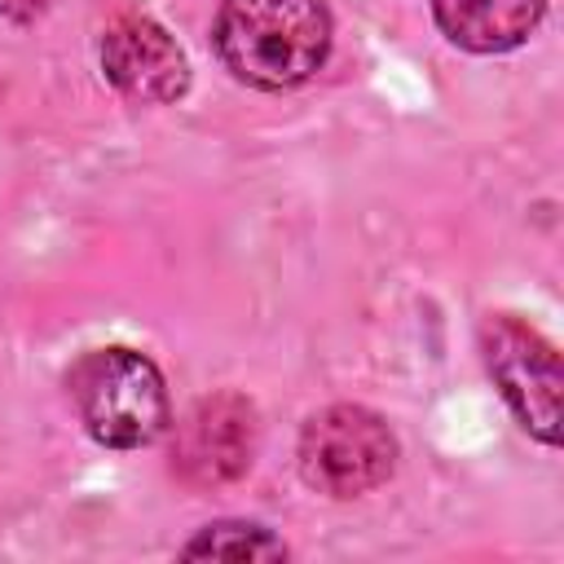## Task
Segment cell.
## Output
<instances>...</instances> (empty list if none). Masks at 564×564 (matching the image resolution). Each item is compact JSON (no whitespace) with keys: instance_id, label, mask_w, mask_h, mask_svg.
Here are the masks:
<instances>
[{"instance_id":"obj_8","label":"cell","mask_w":564,"mask_h":564,"mask_svg":"<svg viewBox=\"0 0 564 564\" xmlns=\"http://www.w3.org/2000/svg\"><path fill=\"white\" fill-rule=\"evenodd\" d=\"M181 555L185 560H286L291 551L264 524L220 520V524H207L198 538H189L181 546Z\"/></svg>"},{"instance_id":"obj_7","label":"cell","mask_w":564,"mask_h":564,"mask_svg":"<svg viewBox=\"0 0 564 564\" xmlns=\"http://www.w3.org/2000/svg\"><path fill=\"white\" fill-rule=\"evenodd\" d=\"M546 13V0H432V18L445 40L467 53L520 48Z\"/></svg>"},{"instance_id":"obj_2","label":"cell","mask_w":564,"mask_h":564,"mask_svg":"<svg viewBox=\"0 0 564 564\" xmlns=\"http://www.w3.org/2000/svg\"><path fill=\"white\" fill-rule=\"evenodd\" d=\"M66 397L84 432L106 449L154 445L172 423V401L159 366L123 344L79 352L66 370Z\"/></svg>"},{"instance_id":"obj_3","label":"cell","mask_w":564,"mask_h":564,"mask_svg":"<svg viewBox=\"0 0 564 564\" xmlns=\"http://www.w3.org/2000/svg\"><path fill=\"white\" fill-rule=\"evenodd\" d=\"M397 436L383 414L339 401L300 432V476L326 498H361L397 471Z\"/></svg>"},{"instance_id":"obj_1","label":"cell","mask_w":564,"mask_h":564,"mask_svg":"<svg viewBox=\"0 0 564 564\" xmlns=\"http://www.w3.org/2000/svg\"><path fill=\"white\" fill-rule=\"evenodd\" d=\"M330 31L326 0H220L212 48L238 84L282 93L322 70Z\"/></svg>"},{"instance_id":"obj_4","label":"cell","mask_w":564,"mask_h":564,"mask_svg":"<svg viewBox=\"0 0 564 564\" xmlns=\"http://www.w3.org/2000/svg\"><path fill=\"white\" fill-rule=\"evenodd\" d=\"M480 352L494 388L542 445H560V352L555 344L516 313H489L480 322Z\"/></svg>"},{"instance_id":"obj_9","label":"cell","mask_w":564,"mask_h":564,"mask_svg":"<svg viewBox=\"0 0 564 564\" xmlns=\"http://www.w3.org/2000/svg\"><path fill=\"white\" fill-rule=\"evenodd\" d=\"M53 0H0V18L9 22H35Z\"/></svg>"},{"instance_id":"obj_6","label":"cell","mask_w":564,"mask_h":564,"mask_svg":"<svg viewBox=\"0 0 564 564\" xmlns=\"http://www.w3.org/2000/svg\"><path fill=\"white\" fill-rule=\"evenodd\" d=\"M101 75L110 88L137 106H167L189 93V57L176 44V35L145 18V13H123L101 31L97 44Z\"/></svg>"},{"instance_id":"obj_5","label":"cell","mask_w":564,"mask_h":564,"mask_svg":"<svg viewBox=\"0 0 564 564\" xmlns=\"http://www.w3.org/2000/svg\"><path fill=\"white\" fill-rule=\"evenodd\" d=\"M256 405L242 392H212L185 410L172 436V471L189 489H216L238 480L256 454Z\"/></svg>"}]
</instances>
